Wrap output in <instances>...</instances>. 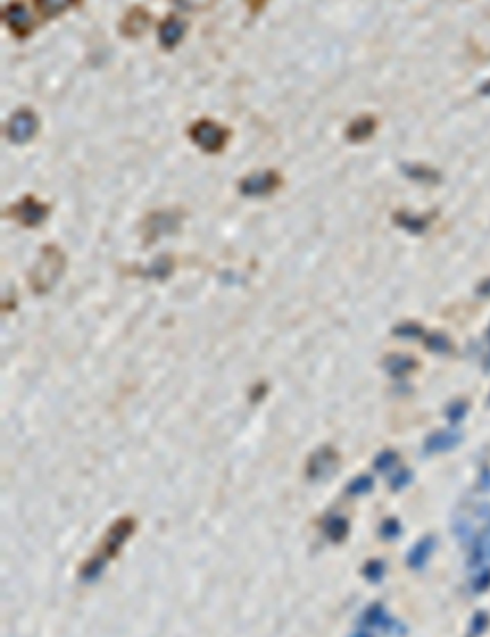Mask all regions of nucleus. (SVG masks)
<instances>
[{"label": "nucleus", "mask_w": 490, "mask_h": 637, "mask_svg": "<svg viewBox=\"0 0 490 637\" xmlns=\"http://www.w3.org/2000/svg\"><path fill=\"white\" fill-rule=\"evenodd\" d=\"M477 557L481 561H489L490 559V527L485 530V534L481 536V540L477 544Z\"/></svg>", "instance_id": "dca6fc26"}, {"label": "nucleus", "mask_w": 490, "mask_h": 637, "mask_svg": "<svg viewBox=\"0 0 490 637\" xmlns=\"http://www.w3.org/2000/svg\"><path fill=\"white\" fill-rule=\"evenodd\" d=\"M381 530L385 532V536H397L400 528H398L397 521H387V523L383 525V528H381Z\"/></svg>", "instance_id": "aec40b11"}, {"label": "nucleus", "mask_w": 490, "mask_h": 637, "mask_svg": "<svg viewBox=\"0 0 490 637\" xmlns=\"http://www.w3.org/2000/svg\"><path fill=\"white\" fill-rule=\"evenodd\" d=\"M8 21L14 29H23L29 21L27 12L21 8V6H14V8H12V14H8Z\"/></svg>", "instance_id": "2eb2a0df"}, {"label": "nucleus", "mask_w": 490, "mask_h": 637, "mask_svg": "<svg viewBox=\"0 0 490 637\" xmlns=\"http://www.w3.org/2000/svg\"><path fill=\"white\" fill-rule=\"evenodd\" d=\"M395 463H397V455H395L393 452H385V453H381L380 458L376 460V469H380V471H389Z\"/></svg>", "instance_id": "f3484780"}, {"label": "nucleus", "mask_w": 490, "mask_h": 637, "mask_svg": "<svg viewBox=\"0 0 490 637\" xmlns=\"http://www.w3.org/2000/svg\"><path fill=\"white\" fill-rule=\"evenodd\" d=\"M37 127L38 121L31 111H18V113L12 117V121H10L8 125L10 140L16 142V144H23V142H27V140H31L35 136Z\"/></svg>", "instance_id": "20e7f679"}, {"label": "nucleus", "mask_w": 490, "mask_h": 637, "mask_svg": "<svg viewBox=\"0 0 490 637\" xmlns=\"http://www.w3.org/2000/svg\"><path fill=\"white\" fill-rule=\"evenodd\" d=\"M371 486H373V480L368 475H362L358 479H354L349 484V492L354 494V496H360V494H366V492H370Z\"/></svg>", "instance_id": "4468645a"}, {"label": "nucleus", "mask_w": 490, "mask_h": 637, "mask_svg": "<svg viewBox=\"0 0 490 637\" xmlns=\"http://www.w3.org/2000/svg\"><path fill=\"white\" fill-rule=\"evenodd\" d=\"M65 266L64 253L58 249L56 245H48L40 251L37 264L31 270L29 284L37 291V293H47L58 284V279L62 276Z\"/></svg>", "instance_id": "f257e3e1"}, {"label": "nucleus", "mask_w": 490, "mask_h": 637, "mask_svg": "<svg viewBox=\"0 0 490 637\" xmlns=\"http://www.w3.org/2000/svg\"><path fill=\"white\" fill-rule=\"evenodd\" d=\"M48 207L45 203H40L35 197H23L18 205H14V218L27 226V228H35L40 222L47 218Z\"/></svg>", "instance_id": "7ed1b4c3"}, {"label": "nucleus", "mask_w": 490, "mask_h": 637, "mask_svg": "<svg viewBox=\"0 0 490 637\" xmlns=\"http://www.w3.org/2000/svg\"><path fill=\"white\" fill-rule=\"evenodd\" d=\"M427 345H429L431 349H435V351H444V349L448 347V341L444 339L443 335H433L431 339H427Z\"/></svg>", "instance_id": "a211bd4d"}, {"label": "nucleus", "mask_w": 490, "mask_h": 637, "mask_svg": "<svg viewBox=\"0 0 490 637\" xmlns=\"http://www.w3.org/2000/svg\"><path fill=\"white\" fill-rule=\"evenodd\" d=\"M226 130L219 127L217 123L211 121H199L192 127V138L194 142L205 151L215 153V151H221L226 144Z\"/></svg>", "instance_id": "f03ea898"}, {"label": "nucleus", "mask_w": 490, "mask_h": 637, "mask_svg": "<svg viewBox=\"0 0 490 637\" xmlns=\"http://www.w3.org/2000/svg\"><path fill=\"white\" fill-rule=\"evenodd\" d=\"M182 35H184V25L178 19H169L163 25V29H161L159 38H161V42L165 47H173V45H176L182 38Z\"/></svg>", "instance_id": "6e6552de"}, {"label": "nucleus", "mask_w": 490, "mask_h": 637, "mask_svg": "<svg viewBox=\"0 0 490 637\" xmlns=\"http://www.w3.org/2000/svg\"><path fill=\"white\" fill-rule=\"evenodd\" d=\"M460 440V436L456 433H437L433 434L429 440H427V452H443V450H450L452 446H456Z\"/></svg>", "instance_id": "1a4fd4ad"}, {"label": "nucleus", "mask_w": 490, "mask_h": 637, "mask_svg": "<svg viewBox=\"0 0 490 637\" xmlns=\"http://www.w3.org/2000/svg\"><path fill=\"white\" fill-rule=\"evenodd\" d=\"M408 482H410V473H408V471H400L398 475H395V477H393V480H391V484H393V488H395V490L402 488V486H404V484H408Z\"/></svg>", "instance_id": "6ab92c4d"}, {"label": "nucleus", "mask_w": 490, "mask_h": 637, "mask_svg": "<svg viewBox=\"0 0 490 637\" xmlns=\"http://www.w3.org/2000/svg\"><path fill=\"white\" fill-rule=\"evenodd\" d=\"M75 0H37L38 10L47 16H56V14H62L65 10L73 4Z\"/></svg>", "instance_id": "f8f14e48"}, {"label": "nucleus", "mask_w": 490, "mask_h": 637, "mask_svg": "<svg viewBox=\"0 0 490 637\" xmlns=\"http://www.w3.org/2000/svg\"><path fill=\"white\" fill-rule=\"evenodd\" d=\"M335 465H337V453L333 452L332 448H322V450H318V452L310 458V462H308V475L313 477V479H322L326 475H330V473L335 469Z\"/></svg>", "instance_id": "423d86ee"}, {"label": "nucleus", "mask_w": 490, "mask_h": 637, "mask_svg": "<svg viewBox=\"0 0 490 637\" xmlns=\"http://www.w3.org/2000/svg\"><path fill=\"white\" fill-rule=\"evenodd\" d=\"M278 188V176L270 171L265 173H255V175L243 178L240 184V192L251 197H259V195L272 194Z\"/></svg>", "instance_id": "39448f33"}, {"label": "nucleus", "mask_w": 490, "mask_h": 637, "mask_svg": "<svg viewBox=\"0 0 490 637\" xmlns=\"http://www.w3.org/2000/svg\"><path fill=\"white\" fill-rule=\"evenodd\" d=\"M326 532L330 538L333 540H337V538H343V536L347 534V521L341 517H332L326 521Z\"/></svg>", "instance_id": "ddd939ff"}, {"label": "nucleus", "mask_w": 490, "mask_h": 637, "mask_svg": "<svg viewBox=\"0 0 490 637\" xmlns=\"http://www.w3.org/2000/svg\"><path fill=\"white\" fill-rule=\"evenodd\" d=\"M178 222H180V216L173 214V212H154V214H149L148 222H146V230L149 232V236L146 240H156L161 234L173 232L175 228H178Z\"/></svg>", "instance_id": "0eeeda50"}, {"label": "nucleus", "mask_w": 490, "mask_h": 637, "mask_svg": "<svg viewBox=\"0 0 490 637\" xmlns=\"http://www.w3.org/2000/svg\"><path fill=\"white\" fill-rule=\"evenodd\" d=\"M354 637H368V636H366V634H356Z\"/></svg>", "instance_id": "4be33fe9"}, {"label": "nucleus", "mask_w": 490, "mask_h": 637, "mask_svg": "<svg viewBox=\"0 0 490 637\" xmlns=\"http://www.w3.org/2000/svg\"><path fill=\"white\" fill-rule=\"evenodd\" d=\"M381 573H383V566H381L380 563H371L370 566L366 569V574H370V578H373V580H378L381 576Z\"/></svg>", "instance_id": "412c9836"}, {"label": "nucleus", "mask_w": 490, "mask_h": 637, "mask_svg": "<svg viewBox=\"0 0 490 637\" xmlns=\"http://www.w3.org/2000/svg\"><path fill=\"white\" fill-rule=\"evenodd\" d=\"M385 368H387L391 375L398 377V375H404L406 371L412 370V360L406 358V356H391L385 362Z\"/></svg>", "instance_id": "9b49d317"}, {"label": "nucleus", "mask_w": 490, "mask_h": 637, "mask_svg": "<svg viewBox=\"0 0 490 637\" xmlns=\"http://www.w3.org/2000/svg\"><path fill=\"white\" fill-rule=\"evenodd\" d=\"M433 547H435V542H433V538H426V540H421L419 544L412 549V553L408 557V563L412 564V566H424L427 561V557L431 555L433 551Z\"/></svg>", "instance_id": "9d476101"}]
</instances>
